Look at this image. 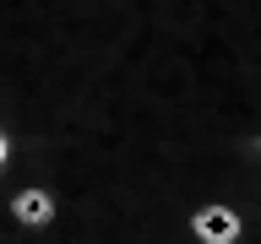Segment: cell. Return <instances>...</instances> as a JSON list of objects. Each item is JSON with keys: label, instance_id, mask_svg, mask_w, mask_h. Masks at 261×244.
Segmentation results:
<instances>
[{"label": "cell", "instance_id": "1", "mask_svg": "<svg viewBox=\"0 0 261 244\" xmlns=\"http://www.w3.org/2000/svg\"><path fill=\"white\" fill-rule=\"evenodd\" d=\"M191 228H196V244H240V217L228 206H201Z\"/></svg>", "mask_w": 261, "mask_h": 244}, {"label": "cell", "instance_id": "2", "mask_svg": "<svg viewBox=\"0 0 261 244\" xmlns=\"http://www.w3.org/2000/svg\"><path fill=\"white\" fill-rule=\"evenodd\" d=\"M16 211H22L28 223H44V217H49V195H38V190L22 195V201H16Z\"/></svg>", "mask_w": 261, "mask_h": 244}]
</instances>
